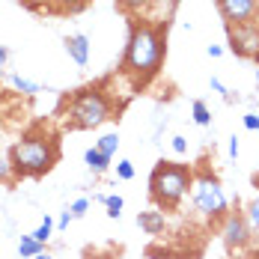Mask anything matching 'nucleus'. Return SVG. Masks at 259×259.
Returning a JSON list of instances; mask_svg holds the SVG:
<instances>
[{"instance_id": "nucleus-1", "label": "nucleus", "mask_w": 259, "mask_h": 259, "mask_svg": "<svg viewBox=\"0 0 259 259\" xmlns=\"http://www.w3.org/2000/svg\"><path fill=\"white\" fill-rule=\"evenodd\" d=\"M164 57H167L164 27L152 24V21H131L125 54H122V63H119L122 78H128L134 90L146 87L152 78H158V72L164 66Z\"/></svg>"}, {"instance_id": "nucleus-2", "label": "nucleus", "mask_w": 259, "mask_h": 259, "mask_svg": "<svg viewBox=\"0 0 259 259\" xmlns=\"http://www.w3.org/2000/svg\"><path fill=\"white\" fill-rule=\"evenodd\" d=\"M9 161H12L15 179H39V176L51 173L54 164L60 161V140L51 131L33 128L21 134V140L12 143Z\"/></svg>"}, {"instance_id": "nucleus-3", "label": "nucleus", "mask_w": 259, "mask_h": 259, "mask_svg": "<svg viewBox=\"0 0 259 259\" xmlns=\"http://www.w3.org/2000/svg\"><path fill=\"white\" fill-rule=\"evenodd\" d=\"M194 185V173L185 164H173V161H158L152 176H149V197L161 211H176L185 194Z\"/></svg>"}, {"instance_id": "nucleus-4", "label": "nucleus", "mask_w": 259, "mask_h": 259, "mask_svg": "<svg viewBox=\"0 0 259 259\" xmlns=\"http://www.w3.org/2000/svg\"><path fill=\"white\" fill-rule=\"evenodd\" d=\"M107 119H116V116H113V99L104 93L102 87H83L66 104L69 128H78V131L99 128Z\"/></svg>"}, {"instance_id": "nucleus-5", "label": "nucleus", "mask_w": 259, "mask_h": 259, "mask_svg": "<svg viewBox=\"0 0 259 259\" xmlns=\"http://www.w3.org/2000/svg\"><path fill=\"white\" fill-rule=\"evenodd\" d=\"M191 203L194 208L206 218V221H224L230 214V200L224 194V185L218 176L211 173H200L194 176V185H191Z\"/></svg>"}, {"instance_id": "nucleus-6", "label": "nucleus", "mask_w": 259, "mask_h": 259, "mask_svg": "<svg viewBox=\"0 0 259 259\" xmlns=\"http://www.w3.org/2000/svg\"><path fill=\"white\" fill-rule=\"evenodd\" d=\"M250 235H253V227H250L247 214L238 211V208H230V214H227L224 224H221V238H224V244H227L230 250H241V247L250 244Z\"/></svg>"}, {"instance_id": "nucleus-7", "label": "nucleus", "mask_w": 259, "mask_h": 259, "mask_svg": "<svg viewBox=\"0 0 259 259\" xmlns=\"http://www.w3.org/2000/svg\"><path fill=\"white\" fill-rule=\"evenodd\" d=\"M221 18L230 27H244L259 21V0H214Z\"/></svg>"}, {"instance_id": "nucleus-8", "label": "nucleus", "mask_w": 259, "mask_h": 259, "mask_svg": "<svg viewBox=\"0 0 259 259\" xmlns=\"http://www.w3.org/2000/svg\"><path fill=\"white\" fill-rule=\"evenodd\" d=\"M230 48L241 57H259V21L244 27H230Z\"/></svg>"}, {"instance_id": "nucleus-9", "label": "nucleus", "mask_w": 259, "mask_h": 259, "mask_svg": "<svg viewBox=\"0 0 259 259\" xmlns=\"http://www.w3.org/2000/svg\"><path fill=\"white\" fill-rule=\"evenodd\" d=\"M63 48H66V54L75 60V66H87L90 63V39L83 36V33H75V36H66L63 39Z\"/></svg>"}, {"instance_id": "nucleus-10", "label": "nucleus", "mask_w": 259, "mask_h": 259, "mask_svg": "<svg viewBox=\"0 0 259 259\" xmlns=\"http://www.w3.org/2000/svg\"><path fill=\"white\" fill-rule=\"evenodd\" d=\"M137 224H140V230H143L146 235H161V233H164V227H167V221H164V211H161V208L140 211V214H137Z\"/></svg>"}, {"instance_id": "nucleus-11", "label": "nucleus", "mask_w": 259, "mask_h": 259, "mask_svg": "<svg viewBox=\"0 0 259 259\" xmlns=\"http://www.w3.org/2000/svg\"><path fill=\"white\" fill-rule=\"evenodd\" d=\"M83 164H87L96 176H102V173H107V167H110V158L93 146V149H87V152H83Z\"/></svg>"}, {"instance_id": "nucleus-12", "label": "nucleus", "mask_w": 259, "mask_h": 259, "mask_svg": "<svg viewBox=\"0 0 259 259\" xmlns=\"http://www.w3.org/2000/svg\"><path fill=\"white\" fill-rule=\"evenodd\" d=\"M155 3L158 0H116V6H119L125 15H134V18L140 15V21H143V15H146Z\"/></svg>"}, {"instance_id": "nucleus-13", "label": "nucleus", "mask_w": 259, "mask_h": 259, "mask_svg": "<svg viewBox=\"0 0 259 259\" xmlns=\"http://www.w3.org/2000/svg\"><path fill=\"white\" fill-rule=\"evenodd\" d=\"M39 253H45V244H39L33 235H21V241H18V256L21 259H36Z\"/></svg>"}, {"instance_id": "nucleus-14", "label": "nucleus", "mask_w": 259, "mask_h": 259, "mask_svg": "<svg viewBox=\"0 0 259 259\" xmlns=\"http://www.w3.org/2000/svg\"><path fill=\"white\" fill-rule=\"evenodd\" d=\"M96 149L99 152H104L107 158L116 155V149H119V134L116 131H107V134H102L99 140H96Z\"/></svg>"}, {"instance_id": "nucleus-15", "label": "nucleus", "mask_w": 259, "mask_h": 259, "mask_svg": "<svg viewBox=\"0 0 259 259\" xmlns=\"http://www.w3.org/2000/svg\"><path fill=\"white\" fill-rule=\"evenodd\" d=\"M191 116H194V122L197 125H211V110H208V104L203 102V99H197V102L191 104Z\"/></svg>"}, {"instance_id": "nucleus-16", "label": "nucleus", "mask_w": 259, "mask_h": 259, "mask_svg": "<svg viewBox=\"0 0 259 259\" xmlns=\"http://www.w3.org/2000/svg\"><path fill=\"white\" fill-rule=\"evenodd\" d=\"M30 235H33L39 244H48V241H51V235H54V218H51V214H45V218H42V224L36 227V233H30Z\"/></svg>"}, {"instance_id": "nucleus-17", "label": "nucleus", "mask_w": 259, "mask_h": 259, "mask_svg": "<svg viewBox=\"0 0 259 259\" xmlns=\"http://www.w3.org/2000/svg\"><path fill=\"white\" fill-rule=\"evenodd\" d=\"M12 87L21 93V96H36V93H42V87L39 83H33V80H27V78H21V75H12Z\"/></svg>"}, {"instance_id": "nucleus-18", "label": "nucleus", "mask_w": 259, "mask_h": 259, "mask_svg": "<svg viewBox=\"0 0 259 259\" xmlns=\"http://www.w3.org/2000/svg\"><path fill=\"white\" fill-rule=\"evenodd\" d=\"M122 206H125V200H122L119 194H110V197H107V203H104V208H107V218H113V221H116V218L122 214Z\"/></svg>"}, {"instance_id": "nucleus-19", "label": "nucleus", "mask_w": 259, "mask_h": 259, "mask_svg": "<svg viewBox=\"0 0 259 259\" xmlns=\"http://www.w3.org/2000/svg\"><path fill=\"white\" fill-rule=\"evenodd\" d=\"M9 182H15V170H12V161L6 155L0 158V185H9Z\"/></svg>"}, {"instance_id": "nucleus-20", "label": "nucleus", "mask_w": 259, "mask_h": 259, "mask_svg": "<svg viewBox=\"0 0 259 259\" xmlns=\"http://www.w3.org/2000/svg\"><path fill=\"white\" fill-rule=\"evenodd\" d=\"M116 176H119L122 182H131V179H134V164H131L128 158H122V161L116 164Z\"/></svg>"}, {"instance_id": "nucleus-21", "label": "nucleus", "mask_w": 259, "mask_h": 259, "mask_svg": "<svg viewBox=\"0 0 259 259\" xmlns=\"http://www.w3.org/2000/svg\"><path fill=\"white\" fill-rule=\"evenodd\" d=\"M208 83H211V90H214V93H221V96H224V102H235V96L227 90V83H224L221 78H211Z\"/></svg>"}, {"instance_id": "nucleus-22", "label": "nucleus", "mask_w": 259, "mask_h": 259, "mask_svg": "<svg viewBox=\"0 0 259 259\" xmlns=\"http://www.w3.org/2000/svg\"><path fill=\"white\" fill-rule=\"evenodd\" d=\"M87 208H90V200H87V197H78V200L69 206V211H72V218H83Z\"/></svg>"}, {"instance_id": "nucleus-23", "label": "nucleus", "mask_w": 259, "mask_h": 259, "mask_svg": "<svg viewBox=\"0 0 259 259\" xmlns=\"http://www.w3.org/2000/svg\"><path fill=\"white\" fill-rule=\"evenodd\" d=\"M244 214H247L250 227H253V230H259V197L253 200V203H250V206H247V211H244Z\"/></svg>"}, {"instance_id": "nucleus-24", "label": "nucleus", "mask_w": 259, "mask_h": 259, "mask_svg": "<svg viewBox=\"0 0 259 259\" xmlns=\"http://www.w3.org/2000/svg\"><path fill=\"white\" fill-rule=\"evenodd\" d=\"M241 125L247 131H256L259 128V113H244V116H241Z\"/></svg>"}, {"instance_id": "nucleus-25", "label": "nucleus", "mask_w": 259, "mask_h": 259, "mask_svg": "<svg viewBox=\"0 0 259 259\" xmlns=\"http://www.w3.org/2000/svg\"><path fill=\"white\" fill-rule=\"evenodd\" d=\"M170 146H173V152H176V155H185V152H188V140H185L182 134L173 137V143H170Z\"/></svg>"}, {"instance_id": "nucleus-26", "label": "nucleus", "mask_w": 259, "mask_h": 259, "mask_svg": "<svg viewBox=\"0 0 259 259\" xmlns=\"http://www.w3.org/2000/svg\"><path fill=\"white\" fill-rule=\"evenodd\" d=\"M72 221H75V218H72V211H69V208H66V211H63V214H60V221H57V227H60V230H66V227H69V224H72Z\"/></svg>"}, {"instance_id": "nucleus-27", "label": "nucleus", "mask_w": 259, "mask_h": 259, "mask_svg": "<svg viewBox=\"0 0 259 259\" xmlns=\"http://www.w3.org/2000/svg\"><path fill=\"white\" fill-rule=\"evenodd\" d=\"M238 149H241V143H238V137L233 134V137H230V158H233V161L238 158Z\"/></svg>"}, {"instance_id": "nucleus-28", "label": "nucleus", "mask_w": 259, "mask_h": 259, "mask_svg": "<svg viewBox=\"0 0 259 259\" xmlns=\"http://www.w3.org/2000/svg\"><path fill=\"white\" fill-rule=\"evenodd\" d=\"M206 54L211 57V60H218V57L224 54V48H221V45H208V48H206Z\"/></svg>"}, {"instance_id": "nucleus-29", "label": "nucleus", "mask_w": 259, "mask_h": 259, "mask_svg": "<svg viewBox=\"0 0 259 259\" xmlns=\"http://www.w3.org/2000/svg\"><path fill=\"white\" fill-rule=\"evenodd\" d=\"M6 60H9V48H6V45H0V69L6 66Z\"/></svg>"}, {"instance_id": "nucleus-30", "label": "nucleus", "mask_w": 259, "mask_h": 259, "mask_svg": "<svg viewBox=\"0 0 259 259\" xmlns=\"http://www.w3.org/2000/svg\"><path fill=\"white\" fill-rule=\"evenodd\" d=\"M36 259H54V256H51V253H39Z\"/></svg>"}, {"instance_id": "nucleus-31", "label": "nucleus", "mask_w": 259, "mask_h": 259, "mask_svg": "<svg viewBox=\"0 0 259 259\" xmlns=\"http://www.w3.org/2000/svg\"><path fill=\"white\" fill-rule=\"evenodd\" d=\"M253 185H256V188H259V173H256V176H253Z\"/></svg>"}, {"instance_id": "nucleus-32", "label": "nucleus", "mask_w": 259, "mask_h": 259, "mask_svg": "<svg viewBox=\"0 0 259 259\" xmlns=\"http://www.w3.org/2000/svg\"><path fill=\"white\" fill-rule=\"evenodd\" d=\"M256 83H259V69H256Z\"/></svg>"}, {"instance_id": "nucleus-33", "label": "nucleus", "mask_w": 259, "mask_h": 259, "mask_svg": "<svg viewBox=\"0 0 259 259\" xmlns=\"http://www.w3.org/2000/svg\"><path fill=\"white\" fill-rule=\"evenodd\" d=\"M256 134H259V128H256Z\"/></svg>"}]
</instances>
